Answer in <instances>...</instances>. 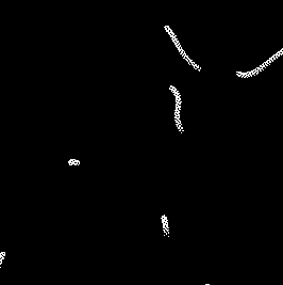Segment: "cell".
Listing matches in <instances>:
<instances>
[{"label":"cell","mask_w":283,"mask_h":285,"mask_svg":"<svg viewBox=\"0 0 283 285\" xmlns=\"http://www.w3.org/2000/svg\"><path fill=\"white\" fill-rule=\"evenodd\" d=\"M162 223H163V230L167 236L169 234V229H168V222H167V218L166 216H162Z\"/></svg>","instance_id":"1"},{"label":"cell","mask_w":283,"mask_h":285,"mask_svg":"<svg viewBox=\"0 0 283 285\" xmlns=\"http://www.w3.org/2000/svg\"><path fill=\"white\" fill-rule=\"evenodd\" d=\"M4 256H6V252H1L0 253V268H1V264L4 260Z\"/></svg>","instance_id":"2"},{"label":"cell","mask_w":283,"mask_h":285,"mask_svg":"<svg viewBox=\"0 0 283 285\" xmlns=\"http://www.w3.org/2000/svg\"><path fill=\"white\" fill-rule=\"evenodd\" d=\"M68 164H80V161L79 160H75V159H70L69 161H68Z\"/></svg>","instance_id":"3"},{"label":"cell","mask_w":283,"mask_h":285,"mask_svg":"<svg viewBox=\"0 0 283 285\" xmlns=\"http://www.w3.org/2000/svg\"><path fill=\"white\" fill-rule=\"evenodd\" d=\"M203 285H210V284H203Z\"/></svg>","instance_id":"4"}]
</instances>
